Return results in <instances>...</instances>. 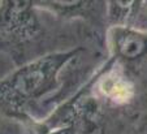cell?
<instances>
[{
	"label": "cell",
	"instance_id": "7",
	"mask_svg": "<svg viewBox=\"0 0 147 134\" xmlns=\"http://www.w3.org/2000/svg\"><path fill=\"white\" fill-rule=\"evenodd\" d=\"M0 134H26V128L22 123L0 114Z\"/></svg>",
	"mask_w": 147,
	"mask_h": 134
},
{
	"label": "cell",
	"instance_id": "2",
	"mask_svg": "<svg viewBox=\"0 0 147 134\" xmlns=\"http://www.w3.org/2000/svg\"><path fill=\"white\" fill-rule=\"evenodd\" d=\"M82 48L51 53L14 68L0 79V114L24 125L45 120L46 104L61 89L65 68Z\"/></svg>",
	"mask_w": 147,
	"mask_h": 134
},
{
	"label": "cell",
	"instance_id": "5",
	"mask_svg": "<svg viewBox=\"0 0 147 134\" xmlns=\"http://www.w3.org/2000/svg\"><path fill=\"white\" fill-rule=\"evenodd\" d=\"M35 4L60 20L82 21L98 34L107 38L108 1H35Z\"/></svg>",
	"mask_w": 147,
	"mask_h": 134
},
{
	"label": "cell",
	"instance_id": "4",
	"mask_svg": "<svg viewBox=\"0 0 147 134\" xmlns=\"http://www.w3.org/2000/svg\"><path fill=\"white\" fill-rule=\"evenodd\" d=\"M107 47L108 56L136 83L142 109L147 113V30L109 28Z\"/></svg>",
	"mask_w": 147,
	"mask_h": 134
},
{
	"label": "cell",
	"instance_id": "6",
	"mask_svg": "<svg viewBox=\"0 0 147 134\" xmlns=\"http://www.w3.org/2000/svg\"><path fill=\"white\" fill-rule=\"evenodd\" d=\"M147 9V1H108L107 21L109 28H137Z\"/></svg>",
	"mask_w": 147,
	"mask_h": 134
},
{
	"label": "cell",
	"instance_id": "1",
	"mask_svg": "<svg viewBox=\"0 0 147 134\" xmlns=\"http://www.w3.org/2000/svg\"><path fill=\"white\" fill-rule=\"evenodd\" d=\"M85 46L108 51L106 36L82 21L60 20L35 1L0 3V52L9 55L14 68Z\"/></svg>",
	"mask_w": 147,
	"mask_h": 134
},
{
	"label": "cell",
	"instance_id": "3",
	"mask_svg": "<svg viewBox=\"0 0 147 134\" xmlns=\"http://www.w3.org/2000/svg\"><path fill=\"white\" fill-rule=\"evenodd\" d=\"M142 116L102 100L92 89L91 78L45 120L25 128L26 134H130Z\"/></svg>",
	"mask_w": 147,
	"mask_h": 134
},
{
	"label": "cell",
	"instance_id": "8",
	"mask_svg": "<svg viewBox=\"0 0 147 134\" xmlns=\"http://www.w3.org/2000/svg\"><path fill=\"white\" fill-rule=\"evenodd\" d=\"M130 134H147V114H143L136 124Z\"/></svg>",
	"mask_w": 147,
	"mask_h": 134
}]
</instances>
